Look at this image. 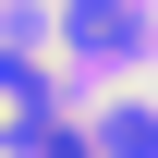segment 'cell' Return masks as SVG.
<instances>
[{"instance_id":"277c9868","label":"cell","mask_w":158,"mask_h":158,"mask_svg":"<svg viewBox=\"0 0 158 158\" xmlns=\"http://www.w3.org/2000/svg\"><path fill=\"white\" fill-rule=\"evenodd\" d=\"M0 146H12V134H0Z\"/></svg>"},{"instance_id":"6da1fadb","label":"cell","mask_w":158,"mask_h":158,"mask_svg":"<svg viewBox=\"0 0 158 158\" xmlns=\"http://www.w3.org/2000/svg\"><path fill=\"white\" fill-rule=\"evenodd\" d=\"M61 37L73 49H134V12L122 0H61Z\"/></svg>"},{"instance_id":"7a4b0ae2","label":"cell","mask_w":158,"mask_h":158,"mask_svg":"<svg viewBox=\"0 0 158 158\" xmlns=\"http://www.w3.org/2000/svg\"><path fill=\"white\" fill-rule=\"evenodd\" d=\"M110 158H158V110H146V98L110 110Z\"/></svg>"},{"instance_id":"3957f363","label":"cell","mask_w":158,"mask_h":158,"mask_svg":"<svg viewBox=\"0 0 158 158\" xmlns=\"http://www.w3.org/2000/svg\"><path fill=\"white\" fill-rule=\"evenodd\" d=\"M12 146H24V158H98V146L73 134V122H37V134H12Z\"/></svg>"}]
</instances>
